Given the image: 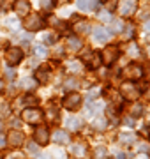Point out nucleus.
I'll return each mask as SVG.
<instances>
[{
	"label": "nucleus",
	"instance_id": "obj_44",
	"mask_svg": "<svg viewBox=\"0 0 150 159\" xmlns=\"http://www.w3.org/2000/svg\"><path fill=\"white\" fill-rule=\"evenodd\" d=\"M4 89H6V85H4V80H0V94L4 92Z\"/></svg>",
	"mask_w": 150,
	"mask_h": 159
},
{
	"label": "nucleus",
	"instance_id": "obj_23",
	"mask_svg": "<svg viewBox=\"0 0 150 159\" xmlns=\"http://www.w3.org/2000/svg\"><path fill=\"white\" fill-rule=\"evenodd\" d=\"M120 142L126 143V145H131V143L136 142V134H134V133H122L120 134Z\"/></svg>",
	"mask_w": 150,
	"mask_h": 159
},
{
	"label": "nucleus",
	"instance_id": "obj_16",
	"mask_svg": "<svg viewBox=\"0 0 150 159\" xmlns=\"http://www.w3.org/2000/svg\"><path fill=\"white\" fill-rule=\"evenodd\" d=\"M99 6L97 0H78V7L81 11H94Z\"/></svg>",
	"mask_w": 150,
	"mask_h": 159
},
{
	"label": "nucleus",
	"instance_id": "obj_2",
	"mask_svg": "<svg viewBox=\"0 0 150 159\" xmlns=\"http://www.w3.org/2000/svg\"><path fill=\"white\" fill-rule=\"evenodd\" d=\"M23 27L30 32H37V30L44 29V20L39 16V14H27L23 21Z\"/></svg>",
	"mask_w": 150,
	"mask_h": 159
},
{
	"label": "nucleus",
	"instance_id": "obj_6",
	"mask_svg": "<svg viewBox=\"0 0 150 159\" xmlns=\"http://www.w3.org/2000/svg\"><path fill=\"white\" fill-rule=\"evenodd\" d=\"M143 74H145L143 67H141L139 64H136V62L129 64V66L124 69V76H126L129 81H136V80H139L141 76H143Z\"/></svg>",
	"mask_w": 150,
	"mask_h": 159
},
{
	"label": "nucleus",
	"instance_id": "obj_45",
	"mask_svg": "<svg viewBox=\"0 0 150 159\" xmlns=\"http://www.w3.org/2000/svg\"><path fill=\"white\" fill-rule=\"evenodd\" d=\"M124 122H126L127 125H133V124H134V122H133V119H126V120H124Z\"/></svg>",
	"mask_w": 150,
	"mask_h": 159
},
{
	"label": "nucleus",
	"instance_id": "obj_32",
	"mask_svg": "<svg viewBox=\"0 0 150 159\" xmlns=\"http://www.w3.org/2000/svg\"><path fill=\"white\" fill-rule=\"evenodd\" d=\"M95 159H106V148L104 147H97L95 148Z\"/></svg>",
	"mask_w": 150,
	"mask_h": 159
},
{
	"label": "nucleus",
	"instance_id": "obj_27",
	"mask_svg": "<svg viewBox=\"0 0 150 159\" xmlns=\"http://www.w3.org/2000/svg\"><path fill=\"white\" fill-rule=\"evenodd\" d=\"M124 34H126L127 39H133V37H134V27H133V23H127L126 27H124Z\"/></svg>",
	"mask_w": 150,
	"mask_h": 159
},
{
	"label": "nucleus",
	"instance_id": "obj_33",
	"mask_svg": "<svg viewBox=\"0 0 150 159\" xmlns=\"http://www.w3.org/2000/svg\"><path fill=\"white\" fill-rule=\"evenodd\" d=\"M64 87H65L67 90H69V89H76V87H78V81H76V80H73V78H69V80H65Z\"/></svg>",
	"mask_w": 150,
	"mask_h": 159
},
{
	"label": "nucleus",
	"instance_id": "obj_39",
	"mask_svg": "<svg viewBox=\"0 0 150 159\" xmlns=\"http://www.w3.org/2000/svg\"><path fill=\"white\" fill-rule=\"evenodd\" d=\"M99 92H101L99 89H92V90L88 92V99H94V97H97V96H99Z\"/></svg>",
	"mask_w": 150,
	"mask_h": 159
},
{
	"label": "nucleus",
	"instance_id": "obj_47",
	"mask_svg": "<svg viewBox=\"0 0 150 159\" xmlns=\"http://www.w3.org/2000/svg\"><path fill=\"white\" fill-rule=\"evenodd\" d=\"M117 159H126V154H117Z\"/></svg>",
	"mask_w": 150,
	"mask_h": 159
},
{
	"label": "nucleus",
	"instance_id": "obj_43",
	"mask_svg": "<svg viewBox=\"0 0 150 159\" xmlns=\"http://www.w3.org/2000/svg\"><path fill=\"white\" fill-rule=\"evenodd\" d=\"M6 159H21V157H20L18 154H9V156H7Z\"/></svg>",
	"mask_w": 150,
	"mask_h": 159
},
{
	"label": "nucleus",
	"instance_id": "obj_24",
	"mask_svg": "<svg viewBox=\"0 0 150 159\" xmlns=\"http://www.w3.org/2000/svg\"><path fill=\"white\" fill-rule=\"evenodd\" d=\"M21 102H23V104H27V108H32V106H35V104L39 102V99H37L35 96H30V94H27V96L21 99Z\"/></svg>",
	"mask_w": 150,
	"mask_h": 159
},
{
	"label": "nucleus",
	"instance_id": "obj_13",
	"mask_svg": "<svg viewBox=\"0 0 150 159\" xmlns=\"http://www.w3.org/2000/svg\"><path fill=\"white\" fill-rule=\"evenodd\" d=\"M94 39L97 41V43H108L110 41V32L103 27H97V29L94 30Z\"/></svg>",
	"mask_w": 150,
	"mask_h": 159
},
{
	"label": "nucleus",
	"instance_id": "obj_34",
	"mask_svg": "<svg viewBox=\"0 0 150 159\" xmlns=\"http://www.w3.org/2000/svg\"><path fill=\"white\" fill-rule=\"evenodd\" d=\"M94 127H95V129H104V127H106V120L104 119H95L94 120Z\"/></svg>",
	"mask_w": 150,
	"mask_h": 159
},
{
	"label": "nucleus",
	"instance_id": "obj_22",
	"mask_svg": "<svg viewBox=\"0 0 150 159\" xmlns=\"http://www.w3.org/2000/svg\"><path fill=\"white\" fill-rule=\"evenodd\" d=\"M103 110V102H94V104H90L88 102V108H87V115L88 117H92V115H95V113H99Z\"/></svg>",
	"mask_w": 150,
	"mask_h": 159
},
{
	"label": "nucleus",
	"instance_id": "obj_26",
	"mask_svg": "<svg viewBox=\"0 0 150 159\" xmlns=\"http://www.w3.org/2000/svg\"><path fill=\"white\" fill-rule=\"evenodd\" d=\"M48 117H50V120H55L58 117L57 104H53V102H50V104H48Z\"/></svg>",
	"mask_w": 150,
	"mask_h": 159
},
{
	"label": "nucleus",
	"instance_id": "obj_14",
	"mask_svg": "<svg viewBox=\"0 0 150 159\" xmlns=\"http://www.w3.org/2000/svg\"><path fill=\"white\" fill-rule=\"evenodd\" d=\"M53 140L57 143H60V145H65V143H69V133H65L62 129H57L53 133Z\"/></svg>",
	"mask_w": 150,
	"mask_h": 159
},
{
	"label": "nucleus",
	"instance_id": "obj_5",
	"mask_svg": "<svg viewBox=\"0 0 150 159\" xmlns=\"http://www.w3.org/2000/svg\"><path fill=\"white\" fill-rule=\"evenodd\" d=\"M118 57H120V51H118L117 46H108V48H104V50L101 51V60H103L106 66H111L113 62H117Z\"/></svg>",
	"mask_w": 150,
	"mask_h": 159
},
{
	"label": "nucleus",
	"instance_id": "obj_8",
	"mask_svg": "<svg viewBox=\"0 0 150 159\" xmlns=\"http://www.w3.org/2000/svg\"><path fill=\"white\" fill-rule=\"evenodd\" d=\"M23 60V50L21 48H9L7 50V62L16 66Z\"/></svg>",
	"mask_w": 150,
	"mask_h": 159
},
{
	"label": "nucleus",
	"instance_id": "obj_37",
	"mask_svg": "<svg viewBox=\"0 0 150 159\" xmlns=\"http://www.w3.org/2000/svg\"><path fill=\"white\" fill-rule=\"evenodd\" d=\"M27 148H29V154H32V156H37V145H35V143H29V145H27Z\"/></svg>",
	"mask_w": 150,
	"mask_h": 159
},
{
	"label": "nucleus",
	"instance_id": "obj_46",
	"mask_svg": "<svg viewBox=\"0 0 150 159\" xmlns=\"http://www.w3.org/2000/svg\"><path fill=\"white\" fill-rule=\"evenodd\" d=\"M4 145H6V138L0 136V147H4Z\"/></svg>",
	"mask_w": 150,
	"mask_h": 159
},
{
	"label": "nucleus",
	"instance_id": "obj_35",
	"mask_svg": "<svg viewBox=\"0 0 150 159\" xmlns=\"http://www.w3.org/2000/svg\"><path fill=\"white\" fill-rule=\"evenodd\" d=\"M44 43H46V44H55V43H57V35L46 34V35H44Z\"/></svg>",
	"mask_w": 150,
	"mask_h": 159
},
{
	"label": "nucleus",
	"instance_id": "obj_42",
	"mask_svg": "<svg viewBox=\"0 0 150 159\" xmlns=\"http://www.w3.org/2000/svg\"><path fill=\"white\" fill-rule=\"evenodd\" d=\"M143 30L145 32H150V20H145L143 21Z\"/></svg>",
	"mask_w": 150,
	"mask_h": 159
},
{
	"label": "nucleus",
	"instance_id": "obj_30",
	"mask_svg": "<svg viewBox=\"0 0 150 159\" xmlns=\"http://www.w3.org/2000/svg\"><path fill=\"white\" fill-rule=\"evenodd\" d=\"M141 113H143V106L141 104H133L131 106V115L133 117H139Z\"/></svg>",
	"mask_w": 150,
	"mask_h": 159
},
{
	"label": "nucleus",
	"instance_id": "obj_3",
	"mask_svg": "<svg viewBox=\"0 0 150 159\" xmlns=\"http://www.w3.org/2000/svg\"><path fill=\"white\" fill-rule=\"evenodd\" d=\"M21 119L30 125H37V124L42 122V111L37 110V108H27V110H23Z\"/></svg>",
	"mask_w": 150,
	"mask_h": 159
},
{
	"label": "nucleus",
	"instance_id": "obj_19",
	"mask_svg": "<svg viewBox=\"0 0 150 159\" xmlns=\"http://www.w3.org/2000/svg\"><path fill=\"white\" fill-rule=\"evenodd\" d=\"M35 80L39 81V83H46L48 80H50V69L48 67H42L37 71V74H35Z\"/></svg>",
	"mask_w": 150,
	"mask_h": 159
},
{
	"label": "nucleus",
	"instance_id": "obj_20",
	"mask_svg": "<svg viewBox=\"0 0 150 159\" xmlns=\"http://www.w3.org/2000/svg\"><path fill=\"white\" fill-rule=\"evenodd\" d=\"M65 125H67L71 131H78L81 127V120L78 119V117H69V119L65 120Z\"/></svg>",
	"mask_w": 150,
	"mask_h": 159
},
{
	"label": "nucleus",
	"instance_id": "obj_28",
	"mask_svg": "<svg viewBox=\"0 0 150 159\" xmlns=\"http://www.w3.org/2000/svg\"><path fill=\"white\" fill-rule=\"evenodd\" d=\"M139 53H141V51H139V48H138V44H131L129 46V57H133V58H138L139 57Z\"/></svg>",
	"mask_w": 150,
	"mask_h": 159
},
{
	"label": "nucleus",
	"instance_id": "obj_12",
	"mask_svg": "<svg viewBox=\"0 0 150 159\" xmlns=\"http://www.w3.org/2000/svg\"><path fill=\"white\" fill-rule=\"evenodd\" d=\"M34 138H35V142H37V143H41V145H46L48 140H50L48 129H46V127H39V129H35Z\"/></svg>",
	"mask_w": 150,
	"mask_h": 159
},
{
	"label": "nucleus",
	"instance_id": "obj_9",
	"mask_svg": "<svg viewBox=\"0 0 150 159\" xmlns=\"http://www.w3.org/2000/svg\"><path fill=\"white\" fill-rule=\"evenodd\" d=\"M23 142H25V136H23V133L21 131H11L9 133V136H7V143L11 145V147H14V148H18L20 145H23Z\"/></svg>",
	"mask_w": 150,
	"mask_h": 159
},
{
	"label": "nucleus",
	"instance_id": "obj_29",
	"mask_svg": "<svg viewBox=\"0 0 150 159\" xmlns=\"http://www.w3.org/2000/svg\"><path fill=\"white\" fill-rule=\"evenodd\" d=\"M20 85H21V89H29V90H32V89L35 87V81H32V78H25Z\"/></svg>",
	"mask_w": 150,
	"mask_h": 159
},
{
	"label": "nucleus",
	"instance_id": "obj_36",
	"mask_svg": "<svg viewBox=\"0 0 150 159\" xmlns=\"http://www.w3.org/2000/svg\"><path fill=\"white\" fill-rule=\"evenodd\" d=\"M39 4H41V7H42V9H46V11H50V9L53 7L51 0H39Z\"/></svg>",
	"mask_w": 150,
	"mask_h": 159
},
{
	"label": "nucleus",
	"instance_id": "obj_40",
	"mask_svg": "<svg viewBox=\"0 0 150 159\" xmlns=\"http://www.w3.org/2000/svg\"><path fill=\"white\" fill-rule=\"evenodd\" d=\"M138 150H139V152H143V154H147V152L150 150V147H148V145H145V143H139Z\"/></svg>",
	"mask_w": 150,
	"mask_h": 159
},
{
	"label": "nucleus",
	"instance_id": "obj_10",
	"mask_svg": "<svg viewBox=\"0 0 150 159\" xmlns=\"http://www.w3.org/2000/svg\"><path fill=\"white\" fill-rule=\"evenodd\" d=\"M118 11H120L122 16H133L134 11H136V4H134V0H122L120 6H118Z\"/></svg>",
	"mask_w": 150,
	"mask_h": 159
},
{
	"label": "nucleus",
	"instance_id": "obj_17",
	"mask_svg": "<svg viewBox=\"0 0 150 159\" xmlns=\"http://www.w3.org/2000/svg\"><path fill=\"white\" fill-rule=\"evenodd\" d=\"M65 69L73 74H80L81 71H83V66H81L80 60H69V62L65 64Z\"/></svg>",
	"mask_w": 150,
	"mask_h": 159
},
{
	"label": "nucleus",
	"instance_id": "obj_49",
	"mask_svg": "<svg viewBox=\"0 0 150 159\" xmlns=\"http://www.w3.org/2000/svg\"><path fill=\"white\" fill-rule=\"evenodd\" d=\"M147 97H148V99H150V87H148V89H147Z\"/></svg>",
	"mask_w": 150,
	"mask_h": 159
},
{
	"label": "nucleus",
	"instance_id": "obj_25",
	"mask_svg": "<svg viewBox=\"0 0 150 159\" xmlns=\"http://www.w3.org/2000/svg\"><path fill=\"white\" fill-rule=\"evenodd\" d=\"M110 29H111V32H122L124 30L122 20H110Z\"/></svg>",
	"mask_w": 150,
	"mask_h": 159
},
{
	"label": "nucleus",
	"instance_id": "obj_1",
	"mask_svg": "<svg viewBox=\"0 0 150 159\" xmlns=\"http://www.w3.org/2000/svg\"><path fill=\"white\" fill-rule=\"evenodd\" d=\"M120 92H122V97L127 99V101H134V99H138L139 94H141V90L136 87L134 81H126V83H122Z\"/></svg>",
	"mask_w": 150,
	"mask_h": 159
},
{
	"label": "nucleus",
	"instance_id": "obj_7",
	"mask_svg": "<svg viewBox=\"0 0 150 159\" xmlns=\"http://www.w3.org/2000/svg\"><path fill=\"white\" fill-rule=\"evenodd\" d=\"M83 62L87 64L90 69H97L103 60H101V55H99L97 51H90V53H85L83 55Z\"/></svg>",
	"mask_w": 150,
	"mask_h": 159
},
{
	"label": "nucleus",
	"instance_id": "obj_38",
	"mask_svg": "<svg viewBox=\"0 0 150 159\" xmlns=\"http://www.w3.org/2000/svg\"><path fill=\"white\" fill-rule=\"evenodd\" d=\"M6 76H7L9 80H12L14 76H16V71H14V69H11V67H7V69H6Z\"/></svg>",
	"mask_w": 150,
	"mask_h": 159
},
{
	"label": "nucleus",
	"instance_id": "obj_11",
	"mask_svg": "<svg viewBox=\"0 0 150 159\" xmlns=\"http://www.w3.org/2000/svg\"><path fill=\"white\" fill-rule=\"evenodd\" d=\"M14 11H16L20 16H27L29 11H30L29 0H16V2H14Z\"/></svg>",
	"mask_w": 150,
	"mask_h": 159
},
{
	"label": "nucleus",
	"instance_id": "obj_15",
	"mask_svg": "<svg viewBox=\"0 0 150 159\" xmlns=\"http://www.w3.org/2000/svg\"><path fill=\"white\" fill-rule=\"evenodd\" d=\"M67 46H69L73 51H78V50L83 48V41H81L78 35H69V37H67Z\"/></svg>",
	"mask_w": 150,
	"mask_h": 159
},
{
	"label": "nucleus",
	"instance_id": "obj_41",
	"mask_svg": "<svg viewBox=\"0 0 150 159\" xmlns=\"http://www.w3.org/2000/svg\"><path fill=\"white\" fill-rule=\"evenodd\" d=\"M51 2H53V6H65L69 0H51Z\"/></svg>",
	"mask_w": 150,
	"mask_h": 159
},
{
	"label": "nucleus",
	"instance_id": "obj_50",
	"mask_svg": "<svg viewBox=\"0 0 150 159\" xmlns=\"http://www.w3.org/2000/svg\"><path fill=\"white\" fill-rule=\"evenodd\" d=\"M39 159H50L48 156H39Z\"/></svg>",
	"mask_w": 150,
	"mask_h": 159
},
{
	"label": "nucleus",
	"instance_id": "obj_21",
	"mask_svg": "<svg viewBox=\"0 0 150 159\" xmlns=\"http://www.w3.org/2000/svg\"><path fill=\"white\" fill-rule=\"evenodd\" d=\"M74 30L78 34H88V32H90V23L88 21H78L74 25Z\"/></svg>",
	"mask_w": 150,
	"mask_h": 159
},
{
	"label": "nucleus",
	"instance_id": "obj_51",
	"mask_svg": "<svg viewBox=\"0 0 150 159\" xmlns=\"http://www.w3.org/2000/svg\"><path fill=\"white\" fill-rule=\"evenodd\" d=\"M147 76H148V78H150V67H148V73H147Z\"/></svg>",
	"mask_w": 150,
	"mask_h": 159
},
{
	"label": "nucleus",
	"instance_id": "obj_4",
	"mask_svg": "<svg viewBox=\"0 0 150 159\" xmlns=\"http://www.w3.org/2000/svg\"><path fill=\"white\" fill-rule=\"evenodd\" d=\"M64 108L67 110V111H76V110L81 106V96L80 94H76V92H69L67 96L64 97Z\"/></svg>",
	"mask_w": 150,
	"mask_h": 159
},
{
	"label": "nucleus",
	"instance_id": "obj_31",
	"mask_svg": "<svg viewBox=\"0 0 150 159\" xmlns=\"http://www.w3.org/2000/svg\"><path fill=\"white\" fill-rule=\"evenodd\" d=\"M35 57H41V58H44L48 55V50L44 48V46H35Z\"/></svg>",
	"mask_w": 150,
	"mask_h": 159
},
{
	"label": "nucleus",
	"instance_id": "obj_52",
	"mask_svg": "<svg viewBox=\"0 0 150 159\" xmlns=\"http://www.w3.org/2000/svg\"><path fill=\"white\" fill-rule=\"evenodd\" d=\"M2 127H4V124H2V122H0V131H2Z\"/></svg>",
	"mask_w": 150,
	"mask_h": 159
},
{
	"label": "nucleus",
	"instance_id": "obj_48",
	"mask_svg": "<svg viewBox=\"0 0 150 159\" xmlns=\"http://www.w3.org/2000/svg\"><path fill=\"white\" fill-rule=\"evenodd\" d=\"M147 57H148V58H150V44H148V46H147Z\"/></svg>",
	"mask_w": 150,
	"mask_h": 159
},
{
	"label": "nucleus",
	"instance_id": "obj_18",
	"mask_svg": "<svg viewBox=\"0 0 150 159\" xmlns=\"http://www.w3.org/2000/svg\"><path fill=\"white\" fill-rule=\"evenodd\" d=\"M71 150H73V154H74L76 157H85L87 156V145L85 143H74Z\"/></svg>",
	"mask_w": 150,
	"mask_h": 159
}]
</instances>
